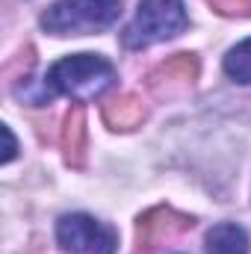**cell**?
<instances>
[{"instance_id":"277c9868","label":"cell","mask_w":251,"mask_h":254,"mask_svg":"<svg viewBox=\"0 0 251 254\" xmlns=\"http://www.w3.org/2000/svg\"><path fill=\"white\" fill-rule=\"evenodd\" d=\"M57 240H60V249L68 254H113L119 243L113 228L83 213H71L60 219Z\"/></svg>"},{"instance_id":"7a4b0ae2","label":"cell","mask_w":251,"mask_h":254,"mask_svg":"<svg viewBox=\"0 0 251 254\" xmlns=\"http://www.w3.org/2000/svg\"><path fill=\"white\" fill-rule=\"evenodd\" d=\"M119 15L122 0H57L42 15V27L51 36H86L107 30Z\"/></svg>"},{"instance_id":"5b68a950","label":"cell","mask_w":251,"mask_h":254,"mask_svg":"<svg viewBox=\"0 0 251 254\" xmlns=\"http://www.w3.org/2000/svg\"><path fill=\"white\" fill-rule=\"evenodd\" d=\"M192 228V219L172 210V207H154L145 216H139L136 225V252L133 254H154L160 246L172 243L184 231Z\"/></svg>"},{"instance_id":"8fae6325","label":"cell","mask_w":251,"mask_h":254,"mask_svg":"<svg viewBox=\"0 0 251 254\" xmlns=\"http://www.w3.org/2000/svg\"><path fill=\"white\" fill-rule=\"evenodd\" d=\"M219 15L237 18V15H251V0H207Z\"/></svg>"},{"instance_id":"3957f363","label":"cell","mask_w":251,"mask_h":254,"mask_svg":"<svg viewBox=\"0 0 251 254\" xmlns=\"http://www.w3.org/2000/svg\"><path fill=\"white\" fill-rule=\"evenodd\" d=\"M187 30L184 0H142L136 18L127 24L125 45L127 48H148L166 39H175Z\"/></svg>"},{"instance_id":"ba28073f","label":"cell","mask_w":251,"mask_h":254,"mask_svg":"<svg viewBox=\"0 0 251 254\" xmlns=\"http://www.w3.org/2000/svg\"><path fill=\"white\" fill-rule=\"evenodd\" d=\"M60 145H63V157L71 169H83L86 163V113L83 107H71L63 122L60 133Z\"/></svg>"},{"instance_id":"7c38bea8","label":"cell","mask_w":251,"mask_h":254,"mask_svg":"<svg viewBox=\"0 0 251 254\" xmlns=\"http://www.w3.org/2000/svg\"><path fill=\"white\" fill-rule=\"evenodd\" d=\"M0 133H3V139H6V151H3V163H12V157H15V151H18V145H15V136H12V130L3 125L0 127Z\"/></svg>"},{"instance_id":"6da1fadb","label":"cell","mask_w":251,"mask_h":254,"mask_svg":"<svg viewBox=\"0 0 251 254\" xmlns=\"http://www.w3.org/2000/svg\"><path fill=\"white\" fill-rule=\"evenodd\" d=\"M116 80V68L98 54H74L54 65L45 77V92L51 95H68L74 101H92L101 92H107Z\"/></svg>"},{"instance_id":"30bf717a","label":"cell","mask_w":251,"mask_h":254,"mask_svg":"<svg viewBox=\"0 0 251 254\" xmlns=\"http://www.w3.org/2000/svg\"><path fill=\"white\" fill-rule=\"evenodd\" d=\"M225 71H228V77H234L237 83H251V39L240 42L237 48L228 51V57H225Z\"/></svg>"},{"instance_id":"52a82bcc","label":"cell","mask_w":251,"mask_h":254,"mask_svg":"<svg viewBox=\"0 0 251 254\" xmlns=\"http://www.w3.org/2000/svg\"><path fill=\"white\" fill-rule=\"evenodd\" d=\"M145 119H148V107L133 92H122L104 101V122L113 130H136Z\"/></svg>"},{"instance_id":"8992f818","label":"cell","mask_w":251,"mask_h":254,"mask_svg":"<svg viewBox=\"0 0 251 254\" xmlns=\"http://www.w3.org/2000/svg\"><path fill=\"white\" fill-rule=\"evenodd\" d=\"M198 80V57L195 54H175L148 74V89L160 101H172L187 95Z\"/></svg>"},{"instance_id":"9c48e42d","label":"cell","mask_w":251,"mask_h":254,"mask_svg":"<svg viewBox=\"0 0 251 254\" xmlns=\"http://www.w3.org/2000/svg\"><path fill=\"white\" fill-rule=\"evenodd\" d=\"M207 254H249V234L240 225L222 222L207 234Z\"/></svg>"}]
</instances>
